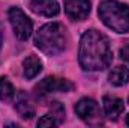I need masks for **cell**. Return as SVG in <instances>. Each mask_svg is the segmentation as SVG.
<instances>
[{"label": "cell", "instance_id": "8", "mask_svg": "<svg viewBox=\"0 0 129 128\" xmlns=\"http://www.w3.org/2000/svg\"><path fill=\"white\" fill-rule=\"evenodd\" d=\"M29 6L35 14L48 18L56 17L60 12V6L57 0H30Z\"/></svg>", "mask_w": 129, "mask_h": 128}, {"label": "cell", "instance_id": "18", "mask_svg": "<svg viewBox=\"0 0 129 128\" xmlns=\"http://www.w3.org/2000/svg\"><path fill=\"white\" fill-rule=\"evenodd\" d=\"M0 44H2V36H0Z\"/></svg>", "mask_w": 129, "mask_h": 128}, {"label": "cell", "instance_id": "19", "mask_svg": "<svg viewBox=\"0 0 129 128\" xmlns=\"http://www.w3.org/2000/svg\"><path fill=\"white\" fill-rule=\"evenodd\" d=\"M128 104H129V98H128Z\"/></svg>", "mask_w": 129, "mask_h": 128}, {"label": "cell", "instance_id": "3", "mask_svg": "<svg viewBox=\"0 0 129 128\" xmlns=\"http://www.w3.org/2000/svg\"><path fill=\"white\" fill-rule=\"evenodd\" d=\"M99 17L102 23L117 33L129 32V6L117 0H104L99 5Z\"/></svg>", "mask_w": 129, "mask_h": 128}, {"label": "cell", "instance_id": "2", "mask_svg": "<svg viewBox=\"0 0 129 128\" xmlns=\"http://www.w3.org/2000/svg\"><path fill=\"white\" fill-rule=\"evenodd\" d=\"M36 47L47 56H57L64 51L68 44L66 29L60 23H48L42 26L35 35Z\"/></svg>", "mask_w": 129, "mask_h": 128}, {"label": "cell", "instance_id": "4", "mask_svg": "<svg viewBox=\"0 0 129 128\" xmlns=\"http://www.w3.org/2000/svg\"><path fill=\"white\" fill-rule=\"evenodd\" d=\"M8 17H9V21H11V26L14 29L15 36L20 41H27L33 32V24L32 20L26 15V12L23 9L14 6L8 11Z\"/></svg>", "mask_w": 129, "mask_h": 128}, {"label": "cell", "instance_id": "12", "mask_svg": "<svg viewBox=\"0 0 129 128\" xmlns=\"http://www.w3.org/2000/svg\"><path fill=\"white\" fill-rule=\"evenodd\" d=\"M108 81L113 86H123L129 81V69L126 66H116L110 75H108Z\"/></svg>", "mask_w": 129, "mask_h": 128}, {"label": "cell", "instance_id": "6", "mask_svg": "<svg viewBox=\"0 0 129 128\" xmlns=\"http://www.w3.org/2000/svg\"><path fill=\"white\" fill-rule=\"evenodd\" d=\"M75 113L77 116H80V119H83L90 125H96L102 122V113H101L99 104L92 98L80 99L75 104Z\"/></svg>", "mask_w": 129, "mask_h": 128}, {"label": "cell", "instance_id": "15", "mask_svg": "<svg viewBox=\"0 0 129 128\" xmlns=\"http://www.w3.org/2000/svg\"><path fill=\"white\" fill-rule=\"evenodd\" d=\"M57 125H60V122L51 115V113H47L45 116H42L39 121H38V127H57Z\"/></svg>", "mask_w": 129, "mask_h": 128}, {"label": "cell", "instance_id": "10", "mask_svg": "<svg viewBox=\"0 0 129 128\" xmlns=\"http://www.w3.org/2000/svg\"><path fill=\"white\" fill-rule=\"evenodd\" d=\"M102 107H104V113L107 118L110 119H117L123 112H125V102L113 95H105L102 99Z\"/></svg>", "mask_w": 129, "mask_h": 128}, {"label": "cell", "instance_id": "5", "mask_svg": "<svg viewBox=\"0 0 129 128\" xmlns=\"http://www.w3.org/2000/svg\"><path fill=\"white\" fill-rule=\"evenodd\" d=\"M74 89H75V84L71 80L60 78V77H45L36 84L35 92L36 95L45 96L54 92H71Z\"/></svg>", "mask_w": 129, "mask_h": 128}, {"label": "cell", "instance_id": "14", "mask_svg": "<svg viewBox=\"0 0 129 128\" xmlns=\"http://www.w3.org/2000/svg\"><path fill=\"white\" fill-rule=\"evenodd\" d=\"M50 113L62 124L64 119V107L59 102V101H53L51 102V105H50Z\"/></svg>", "mask_w": 129, "mask_h": 128}, {"label": "cell", "instance_id": "1", "mask_svg": "<svg viewBox=\"0 0 129 128\" xmlns=\"http://www.w3.org/2000/svg\"><path fill=\"white\" fill-rule=\"evenodd\" d=\"M78 60L84 71H102L113 62V50L108 38L95 29L83 33L78 50Z\"/></svg>", "mask_w": 129, "mask_h": 128}, {"label": "cell", "instance_id": "9", "mask_svg": "<svg viewBox=\"0 0 129 128\" xmlns=\"http://www.w3.org/2000/svg\"><path fill=\"white\" fill-rule=\"evenodd\" d=\"M15 110L23 119H33L36 113V107L33 104V99L30 95H27L24 91L18 92L15 98Z\"/></svg>", "mask_w": 129, "mask_h": 128}, {"label": "cell", "instance_id": "16", "mask_svg": "<svg viewBox=\"0 0 129 128\" xmlns=\"http://www.w3.org/2000/svg\"><path fill=\"white\" fill-rule=\"evenodd\" d=\"M120 56H122V59H123V60H126V62L129 63V45H126V47H123V48H122Z\"/></svg>", "mask_w": 129, "mask_h": 128}, {"label": "cell", "instance_id": "13", "mask_svg": "<svg viewBox=\"0 0 129 128\" xmlns=\"http://www.w3.org/2000/svg\"><path fill=\"white\" fill-rule=\"evenodd\" d=\"M15 96V89L6 77H0V101L8 102Z\"/></svg>", "mask_w": 129, "mask_h": 128}, {"label": "cell", "instance_id": "17", "mask_svg": "<svg viewBox=\"0 0 129 128\" xmlns=\"http://www.w3.org/2000/svg\"><path fill=\"white\" fill-rule=\"evenodd\" d=\"M126 125H128V127H129V115H128V116H126Z\"/></svg>", "mask_w": 129, "mask_h": 128}, {"label": "cell", "instance_id": "11", "mask_svg": "<svg viewBox=\"0 0 129 128\" xmlns=\"http://www.w3.org/2000/svg\"><path fill=\"white\" fill-rule=\"evenodd\" d=\"M42 71V62L38 56L30 54L24 59L23 62V72H24V77L26 78H35L39 72Z\"/></svg>", "mask_w": 129, "mask_h": 128}, {"label": "cell", "instance_id": "7", "mask_svg": "<svg viewBox=\"0 0 129 128\" xmlns=\"http://www.w3.org/2000/svg\"><path fill=\"white\" fill-rule=\"evenodd\" d=\"M90 0H64V12L74 21H83L90 14Z\"/></svg>", "mask_w": 129, "mask_h": 128}]
</instances>
